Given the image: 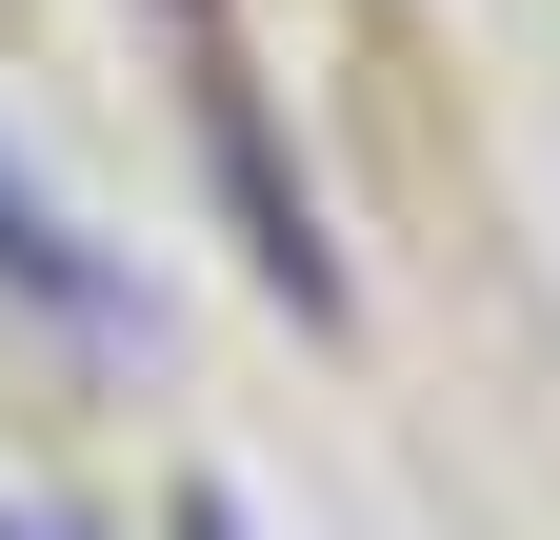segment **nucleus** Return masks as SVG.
I'll return each instance as SVG.
<instances>
[{
	"label": "nucleus",
	"mask_w": 560,
	"mask_h": 540,
	"mask_svg": "<svg viewBox=\"0 0 560 540\" xmlns=\"http://www.w3.org/2000/svg\"><path fill=\"white\" fill-rule=\"evenodd\" d=\"M180 540H241V501H180Z\"/></svg>",
	"instance_id": "nucleus-2"
},
{
	"label": "nucleus",
	"mask_w": 560,
	"mask_h": 540,
	"mask_svg": "<svg viewBox=\"0 0 560 540\" xmlns=\"http://www.w3.org/2000/svg\"><path fill=\"white\" fill-rule=\"evenodd\" d=\"M0 281H21V301H60V320H120V281H101V260H81V240L40 221L21 180H0Z\"/></svg>",
	"instance_id": "nucleus-1"
},
{
	"label": "nucleus",
	"mask_w": 560,
	"mask_h": 540,
	"mask_svg": "<svg viewBox=\"0 0 560 540\" xmlns=\"http://www.w3.org/2000/svg\"><path fill=\"white\" fill-rule=\"evenodd\" d=\"M0 540H81V520H21V501H0Z\"/></svg>",
	"instance_id": "nucleus-3"
}]
</instances>
